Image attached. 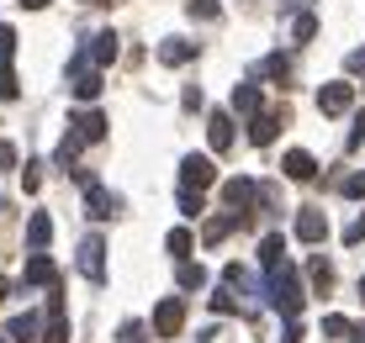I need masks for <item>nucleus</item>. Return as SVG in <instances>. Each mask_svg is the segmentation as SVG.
I'll return each mask as SVG.
<instances>
[{
	"mask_svg": "<svg viewBox=\"0 0 365 343\" xmlns=\"http://www.w3.org/2000/svg\"><path fill=\"white\" fill-rule=\"evenodd\" d=\"M265 296H270V307L275 312H281L286 317V322H292V317L302 312V301H307V296H302V275L292 270V264H270V280H265Z\"/></svg>",
	"mask_w": 365,
	"mask_h": 343,
	"instance_id": "nucleus-1",
	"label": "nucleus"
},
{
	"mask_svg": "<svg viewBox=\"0 0 365 343\" xmlns=\"http://www.w3.org/2000/svg\"><path fill=\"white\" fill-rule=\"evenodd\" d=\"M180 185H185V190L217 185V164H212L207 154H185V159H180Z\"/></svg>",
	"mask_w": 365,
	"mask_h": 343,
	"instance_id": "nucleus-2",
	"label": "nucleus"
},
{
	"mask_svg": "<svg viewBox=\"0 0 365 343\" xmlns=\"http://www.w3.org/2000/svg\"><path fill=\"white\" fill-rule=\"evenodd\" d=\"M318 111L323 117H344V111H355V85L349 80H334L318 90Z\"/></svg>",
	"mask_w": 365,
	"mask_h": 343,
	"instance_id": "nucleus-3",
	"label": "nucleus"
},
{
	"mask_svg": "<svg viewBox=\"0 0 365 343\" xmlns=\"http://www.w3.org/2000/svg\"><path fill=\"white\" fill-rule=\"evenodd\" d=\"M180 327H185V301L180 296H165L154 307V333L159 338H180Z\"/></svg>",
	"mask_w": 365,
	"mask_h": 343,
	"instance_id": "nucleus-4",
	"label": "nucleus"
},
{
	"mask_svg": "<svg viewBox=\"0 0 365 343\" xmlns=\"http://www.w3.org/2000/svg\"><path fill=\"white\" fill-rule=\"evenodd\" d=\"M80 275H85L91 285H101V280H106V243H101L96 233L80 243Z\"/></svg>",
	"mask_w": 365,
	"mask_h": 343,
	"instance_id": "nucleus-5",
	"label": "nucleus"
},
{
	"mask_svg": "<svg viewBox=\"0 0 365 343\" xmlns=\"http://www.w3.org/2000/svg\"><path fill=\"white\" fill-rule=\"evenodd\" d=\"M85 211H91L96 222H106V217H117V211H122V196L91 180V185H85Z\"/></svg>",
	"mask_w": 365,
	"mask_h": 343,
	"instance_id": "nucleus-6",
	"label": "nucleus"
},
{
	"mask_svg": "<svg viewBox=\"0 0 365 343\" xmlns=\"http://www.w3.org/2000/svg\"><path fill=\"white\" fill-rule=\"evenodd\" d=\"M255 196H259V185H255V180H228V185H222V201L233 206V217H238V222H249V206H255Z\"/></svg>",
	"mask_w": 365,
	"mask_h": 343,
	"instance_id": "nucleus-7",
	"label": "nucleus"
},
{
	"mask_svg": "<svg viewBox=\"0 0 365 343\" xmlns=\"http://www.w3.org/2000/svg\"><path fill=\"white\" fill-rule=\"evenodd\" d=\"M281 127H286V111H255V127H249V143H255V148H270Z\"/></svg>",
	"mask_w": 365,
	"mask_h": 343,
	"instance_id": "nucleus-8",
	"label": "nucleus"
},
{
	"mask_svg": "<svg viewBox=\"0 0 365 343\" xmlns=\"http://www.w3.org/2000/svg\"><path fill=\"white\" fill-rule=\"evenodd\" d=\"M297 238H302V243H323V238H329V211L307 206V211L297 217Z\"/></svg>",
	"mask_w": 365,
	"mask_h": 343,
	"instance_id": "nucleus-9",
	"label": "nucleus"
},
{
	"mask_svg": "<svg viewBox=\"0 0 365 343\" xmlns=\"http://www.w3.org/2000/svg\"><path fill=\"white\" fill-rule=\"evenodd\" d=\"M207 137H212L217 154H228V148H233V111H212V117H207Z\"/></svg>",
	"mask_w": 365,
	"mask_h": 343,
	"instance_id": "nucleus-10",
	"label": "nucleus"
},
{
	"mask_svg": "<svg viewBox=\"0 0 365 343\" xmlns=\"http://www.w3.org/2000/svg\"><path fill=\"white\" fill-rule=\"evenodd\" d=\"M196 58V43H185V37H165L159 43V63L165 69H180V63H191Z\"/></svg>",
	"mask_w": 365,
	"mask_h": 343,
	"instance_id": "nucleus-11",
	"label": "nucleus"
},
{
	"mask_svg": "<svg viewBox=\"0 0 365 343\" xmlns=\"http://www.w3.org/2000/svg\"><path fill=\"white\" fill-rule=\"evenodd\" d=\"M69 127H74V137H80V143H101V137H106V127H111V122L101 117V111H80V117H74Z\"/></svg>",
	"mask_w": 365,
	"mask_h": 343,
	"instance_id": "nucleus-12",
	"label": "nucleus"
},
{
	"mask_svg": "<svg viewBox=\"0 0 365 343\" xmlns=\"http://www.w3.org/2000/svg\"><path fill=\"white\" fill-rule=\"evenodd\" d=\"M58 280V264L48 259V253H32L27 259V275H21V285H53Z\"/></svg>",
	"mask_w": 365,
	"mask_h": 343,
	"instance_id": "nucleus-13",
	"label": "nucleus"
},
{
	"mask_svg": "<svg viewBox=\"0 0 365 343\" xmlns=\"http://www.w3.org/2000/svg\"><path fill=\"white\" fill-rule=\"evenodd\" d=\"M281 169H286V174H292V180H302V185H307V180H312V174H318V159H312V154H307V148H292V154H286V159H281Z\"/></svg>",
	"mask_w": 365,
	"mask_h": 343,
	"instance_id": "nucleus-14",
	"label": "nucleus"
},
{
	"mask_svg": "<svg viewBox=\"0 0 365 343\" xmlns=\"http://www.w3.org/2000/svg\"><path fill=\"white\" fill-rule=\"evenodd\" d=\"M233 227H244V222L233 217V211H222V217H207V227H201V243H207V248H217L222 238L233 233Z\"/></svg>",
	"mask_w": 365,
	"mask_h": 343,
	"instance_id": "nucleus-15",
	"label": "nucleus"
},
{
	"mask_svg": "<svg viewBox=\"0 0 365 343\" xmlns=\"http://www.w3.org/2000/svg\"><path fill=\"white\" fill-rule=\"evenodd\" d=\"M117 53H122V37H117V32H96V37H91V53H85V58H91V63H111Z\"/></svg>",
	"mask_w": 365,
	"mask_h": 343,
	"instance_id": "nucleus-16",
	"label": "nucleus"
},
{
	"mask_svg": "<svg viewBox=\"0 0 365 343\" xmlns=\"http://www.w3.org/2000/svg\"><path fill=\"white\" fill-rule=\"evenodd\" d=\"M69 90H74V100H96L101 95V69H74V80H69Z\"/></svg>",
	"mask_w": 365,
	"mask_h": 343,
	"instance_id": "nucleus-17",
	"label": "nucleus"
},
{
	"mask_svg": "<svg viewBox=\"0 0 365 343\" xmlns=\"http://www.w3.org/2000/svg\"><path fill=\"white\" fill-rule=\"evenodd\" d=\"M48 238H53V222H48V211H32V222H27V243H32V253H43Z\"/></svg>",
	"mask_w": 365,
	"mask_h": 343,
	"instance_id": "nucleus-18",
	"label": "nucleus"
},
{
	"mask_svg": "<svg viewBox=\"0 0 365 343\" xmlns=\"http://www.w3.org/2000/svg\"><path fill=\"white\" fill-rule=\"evenodd\" d=\"M307 280H312V290H318V296L334 285V264L323 259V253H312V259H307Z\"/></svg>",
	"mask_w": 365,
	"mask_h": 343,
	"instance_id": "nucleus-19",
	"label": "nucleus"
},
{
	"mask_svg": "<svg viewBox=\"0 0 365 343\" xmlns=\"http://www.w3.org/2000/svg\"><path fill=\"white\" fill-rule=\"evenodd\" d=\"M6 338H11V343H32V338H37V312H21V317H11Z\"/></svg>",
	"mask_w": 365,
	"mask_h": 343,
	"instance_id": "nucleus-20",
	"label": "nucleus"
},
{
	"mask_svg": "<svg viewBox=\"0 0 365 343\" xmlns=\"http://www.w3.org/2000/svg\"><path fill=\"white\" fill-rule=\"evenodd\" d=\"M233 111L238 117H255L259 111V85H233Z\"/></svg>",
	"mask_w": 365,
	"mask_h": 343,
	"instance_id": "nucleus-21",
	"label": "nucleus"
},
{
	"mask_svg": "<svg viewBox=\"0 0 365 343\" xmlns=\"http://www.w3.org/2000/svg\"><path fill=\"white\" fill-rule=\"evenodd\" d=\"M37 343H69V317L64 312H48V327L37 333Z\"/></svg>",
	"mask_w": 365,
	"mask_h": 343,
	"instance_id": "nucleus-22",
	"label": "nucleus"
},
{
	"mask_svg": "<svg viewBox=\"0 0 365 343\" xmlns=\"http://www.w3.org/2000/svg\"><path fill=\"white\" fill-rule=\"evenodd\" d=\"M281 259H286V238L281 233H265V238H259V264L270 270V264H281Z\"/></svg>",
	"mask_w": 365,
	"mask_h": 343,
	"instance_id": "nucleus-23",
	"label": "nucleus"
},
{
	"mask_svg": "<svg viewBox=\"0 0 365 343\" xmlns=\"http://www.w3.org/2000/svg\"><path fill=\"white\" fill-rule=\"evenodd\" d=\"M175 280H180V290H201V285H207V270H201V264H191V259H180Z\"/></svg>",
	"mask_w": 365,
	"mask_h": 343,
	"instance_id": "nucleus-24",
	"label": "nucleus"
},
{
	"mask_svg": "<svg viewBox=\"0 0 365 343\" xmlns=\"http://www.w3.org/2000/svg\"><path fill=\"white\" fill-rule=\"evenodd\" d=\"M165 248L175 253V259H191V248H196V238H191V227H175V233L165 238Z\"/></svg>",
	"mask_w": 365,
	"mask_h": 343,
	"instance_id": "nucleus-25",
	"label": "nucleus"
},
{
	"mask_svg": "<svg viewBox=\"0 0 365 343\" xmlns=\"http://www.w3.org/2000/svg\"><path fill=\"white\" fill-rule=\"evenodd\" d=\"M74 154H80V137H74V132H69V137H64V143H58V148H53V164H58V169H64V174H69V169H74Z\"/></svg>",
	"mask_w": 365,
	"mask_h": 343,
	"instance_id": "nucleus-26",
	"label": "nucleus"
},
{
	"mask_svg": "<svg viewBox=\"0 0 365 343\" xmlns=\"http://www.w3.org/2000/svg\"><path fill=\"white\" fill-rule=\"evenodd\" d=\"M185 11H191V16H201V21H217V16H222L217 0H185Z\"/></svg>",
	"mask_w": 365,
	"mask_h": 343,
	"instance_id": "nucleus-27",
	"label": "nucleus"
},
{
	"mask_svg": "<svg viewBox=\"0 0 365 343\" xmlns=\"http://www.w3.org/2000/svg\"><path fill=\"white\" fill-rule=\"evenodd\" d=\"M21 95V80L11 74V63H0V100H16Z\"/></svg>",
	"mask_w": 365,
	"mask_h": 343,
	"instance_id": "nucleus-28",
	"label": "nucleus"
},
{
	"mask_svg": "<svg viewBox=\"0 0 365 343\" xmlns=\"http://www.w3.org/2000/svg\"><path fill=\"white\" fill-rule=\"evenodd\" d=\"M259 74H270V80H286V74H292V63H286L281 53H270L265 63H259Z\"/></svg>",
	"mask_w": 365,
	"mask_h": 343,
	"instance_id": "nucleus-29",
	"label": "nucleus"
},
{
	"mask_svg": "<svg viewBox=\"0 0 365 343\" xmlns=\"http://www.w3.org/2000/svg\"><path fill=\"white\" fill-rule=\"evenodd\" d=\"M180 211H185V217H201V211H207V206H201V190H185L180 185Z\"/></svg>",
	"mask_w": 365,
	"mask_h": 343,
	"instance_id": "nucleus-30",
	"label": "nucleus"
},
{
	"mask_svg": "<svg viewBox=\"0 0 365 343\" xmlns=\"http://www.w3.org/2000/svg\"><path fill=\"white\" fill-rule=\"evenodd\" d=\"M323 333L329 338H349V317H323Z\"/></svg>",
	"mask_w": 365,
	"mask_h": 343,
	"instance_id": "nucleus-31",
	"label": "nucleus"
},
{
	"mask_svg": "<svg viewBox=\"0 0 365 343\" xmlns=\"http://www.w3.org/2000/svg\"><path fill=\"white\" fill-rule=\"evenodd\" d=\"M297 43H312V32H318V16H297Z\"/></svg>",
	"mask_w": 365,
	"mask_h": 343,
	"instance_id": "nucleus-32",
	"label": "nucleus"
},
{
	"mask_svg": "<svg viewBox=\"0 0 365 343\" xmlns=\"http://www.w3.org/2000/svg\"><path fill=\"white\" fill-rule=\"evenodd\" d=\"M344 243H349V248H355V243H365V211H360V217L344 227Z\"/></svg>",
	"mask_w": 365,
	"mask_h": 343,
	"instance_id": "nucleus-33",
	"label": "nucleus"
},
{
	"mask_svg": "<svg viewBox=\"0 0 365 343\" xmlns=\"http://www.w3.org/2000/svg\"><path fill=\"white\" fill-rule=\"evenodd\" d=\"M11 53H16V32L0 27V63H11Z\"/></svg>",
	"mask_w": 365,
	"mask_h": 343,
	"instance_id": "nucleus-34",
	"label": "nucleus"
},
{
	"mask_svg": "<svg viewBox=\"0 0 365 343\" xmlns=\"http://www.w3.org/2000/svg\"><path fill=\"white\" fill-rule=\"evenodd\" d=\"M339 190H344V196H349V201H360V196H365V174H349V180H344V185H339Z\"/></svg>",
	"mask_w": 365,
	"mask_h": 343,
	"instance_id": "nucleus-35",
	"label": "nucleus"
},
{
	"mask_svg": "<svg viewBox=\"0 0 365 343\" xmlns=\"http://www.w3.org/2000/svg\"><path fill=\"white\" fill-rule=\"evenodd\" d=\"M360 143H365V111L355 117V127H349V143H344V148H360Z\"/></svg>",
	"mask_w": 365,
	"mask_h": 343,
	"instance_id": "nucleus-36",
	"label": "nucleus"
},
{
	"mask_svg": "<svg viewBox=\"0 0 365 343\" xmlns=\"http://www.w3.org/2000/svg\"><path fill=\"white\" fill-rule=\"evenodd\" d=\"M117 338H122V343H138V338H143V322H122Z\"/></svg>",
	"mask_w": 365,
	"mask_h": 343,
	"instance_id": "nucleus-37",
	"label": "nucleus"
},
{
	"mask_svg": "<svg viewBox=\"0 0 365 343\" xmlns=\"http://www.w3.org/2000/svg\"><path fill=\"white\" fill-rule=\"evenodd\" d=\"M344 69H349V74H365V48H355V53L344 58Z\"/></svg>",
	"mask_w": 365,
	"mask_h": 343,
	"instance_id": "nucleus-38",
	"label": "nucleus"
},
{
	"mask_svg": "<svg viewBox=\"0 0 365 343\" xmlns=\"http://www.w3.org/2000/svg\"><path fill=\"white\" fill-rule=\"evenodd\" d=\"M212 312H233V296H228V285H222L217 296H212Z\"/></svg>",
	"mask_w": 365,
	"mask_h": 343,
	"instance_id": "nucleus-39",
	"label": "nucleus"
},
{
	"mask_svg": "<svg viewBox=\"0 0 365 343\" xmlns=\"http://www.w3.org/2000/svg\"><path fill=\"white\" fill-rule=\"evenodd\" d=\"M21 185H27V190H37V185H43V174H37V164H27V169H21Z\"/></svg>",
	"mask_w": 365,
	"mask_h": 343,
	"instance_id": "nucleus-40",
	"label": "nucleus"
},
{
	"mask_svg": "<svg viewBox=\"0 0 365 343\" xmlns=\"http://www.w3.org/2000/svg\"><path fill=\"white\" fill-rule=\"evenodd\" d=\"M11 164H16V148H11V143H0V169H11Z\"/></svg>",
	"mask_w": 365,
	"mask_h": 343,
	"instance_id": "nucleus-41",
	"label": "nucleus"
},
{
	"mask_svg": "<svg viewBox=\"0 0 365 343\" xmlns=\"http://www.w3.org/2000/svg\"><path fill=\"white\" fill-rule=\"evenodd\" d=\"M281 343H302V327H297V317H292V327L281 333Z\"/></svg>",
	"mask_w": 365,
	"mask_h": 343,
	"instance_id": "nucleus-42",
	"label": "nucleus"
},
{
	"mask_svg": "<svg viewBox=\"0 0 365 343\" xmlns=\"http://www.w3.org/2000/svg\"><path fill=\"white\" fill-rule=\"evenodd\" d=\"M16 6H21V11H48L53 0H16Z\"/></svg>",
	"mask_w": 365,
	"mask_h": 343,
	"instance_id": "nucleus-43",
	"label": "nucleus"
},
{
	"mask_svg": "<svg viewBox=\"0 0 365 343\" xmlns=\"http://www.w3.org/2000/svg\"><path fill=\"white\" fill-rule=\"evenodd\" d=\"M349 338H355V343H365V322L355 327V322H349Z\"/></svg>",
	"mask_w": 365,
	"mask_h": 343,
	"instance_id": "nucleus-44",
	"label": "nucleus"
},
{
	"mask_svg": "<svg viewBox=\"0 0 365 343\" xmlns=\"http://www.w3.org/2000/svg\"><path fill=\"white\" fill-rule=\"evenodd\" d=\"M11 296V280H6V275H0V301H6Z\"/></svg>",
	"mask_w": 365,
	"mask_h": 343,
	"instance_id": "nucleus-45",
	"label": "nucleus"
},
{
	"mask_svg": "<svg viewBox=\"0 0 365 343\" xmlns=\"http://www.w3.org/2000/svg\"><path fill=\"white\" fill-rule=\"evenodd\" d=\"M85 6H111V0H85Z\"/></svg>",
	"mask_w": 365,
	"mask_h": 343,
	"instance_id": "nucleus-46",
	"label": "nucleus"
},
{
	"mask_svg": "<svg viewBox=\"0 0 365 343\" xmlns=\"http://www.w3.org/2000/svg\"><path fill=\"white\" fill-rule=\"evenodd\" d=\"M0 211H6V201H0Z\"/></svg>",
	"mask_w": 365,
	"mask_h": 343,
	"instance_id": "nucleus-47",
	"label": "nucleus"
}]
</instances>
